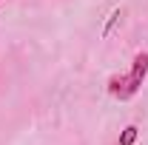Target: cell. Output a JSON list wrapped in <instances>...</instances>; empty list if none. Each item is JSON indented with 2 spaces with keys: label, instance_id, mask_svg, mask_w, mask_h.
Wrapping results in <instances>:
<instances>
[{
  "label": "cell",
  "instance_id": "1",
  "mask_svg": "<svg viewBox=\"0 0 148 145\" xmlns=\"http://www.w3.org/2000/svg\"><path fill=\"white\" fill-rule=\"evenodd\" d=\"M148 77V51H140L131 63V71L128 74H114L108 77V94L117 97V100H131L137 91L143 88Z\"/></svg>",
  "mask_w": 148,
  "mask_h": 145
},
{
  "label": "cell",
  "instance_id": "2",
  "mask_svg": "<svg viewBox=\"0 0 148 145\" xmlns=\"http://www.w3.org/2000/svg\"><path fill=\"white\" fill-rule=\"evenodd\" d=\"M137 131H140L137 125H128L123 134H120V145H134L137 142Z\"/></svg>",
  "mask_w": 148,
  "mask_h": 145
},
{
  "label": "cell",
  "instance_id": "3",
  "mask_svg": "<svg viewBox=\"0 0 148 145\" xmlns=\"http://www.w3.org/2000/svg\"><path fill=\"white\" fill-rule=\"evenodd\" d=\"M117 20H120V9H117V12L111 14V20H108V26H106V31H103V34H108L111 29H114V23H117Z\"/></svg>",
  "mask_w": 148,
  "mask_h": 145
},
{
  "label": "cell",
  "instance_id": "4",
  "mask_svg": "<svg viewBox=\"0 0 148 145\" xmlns=\"http://www.w3.org/2000/svg\"><path fill=\"white\" fill-rule=\"evenodd\" d=\"M0 3H3V0H0Z\"/></svg>",
  "mask_w": 148,
  "mask_h": 145
}]
</instances>
